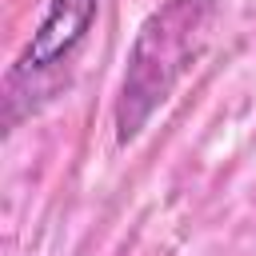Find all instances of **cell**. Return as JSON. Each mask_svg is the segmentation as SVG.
I'll use <instances>...</instances> for the list:
<instances>
[{
  "mask_svg": "<svg viewBox=\"0 0 256 256\" xmlns=\"http://www.w3.org/2000/svg\"><path fill=\"white\" fill-rule=\"evenodd\" d=\"M100 12V0H52L48 12L40 16L32 40L24 44L12 76H32V72H48L60 60H68L76 52V44L88 36L92 20Z\"/></svg>",
  "mask_w": 256,
  "mask_h": 256,
  "instance_id": "obj_2",
  "label": "cell"
},
{
  "mask_svg": "<svg viewBox=\"0 0 256 256\" xmlns=\"http://www.w3.org/2000/svg\"><path fill=\"white\" fill-rule=\"evenodd\" d=\"M212 20V0H164L136 32L128 48V68L116 96V140L128 144L156 116V108L176 92L184 72L204 48Z\"/></svg>",
  "mask_w": 256,
  "mask_h": 256,
  "instance_id": "obj_1",
  "label": "cell"
}]
</instances>
